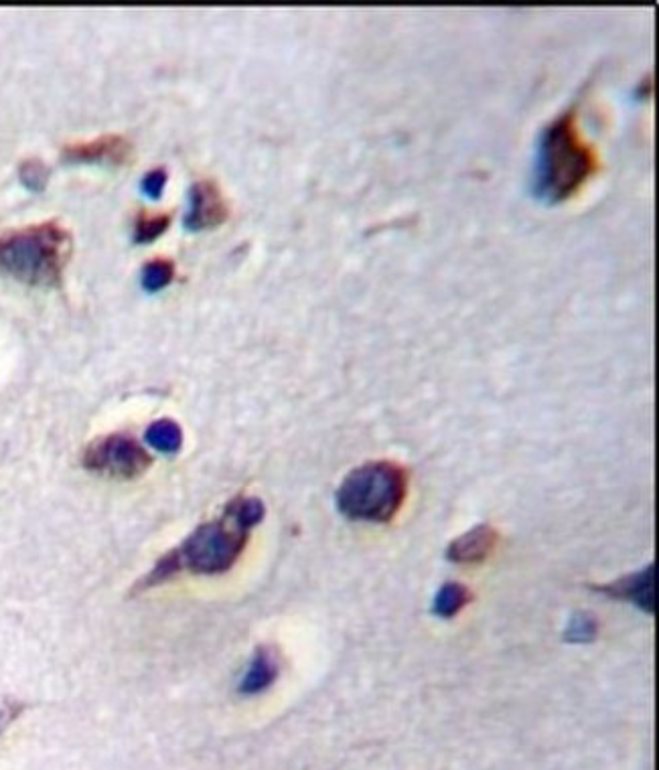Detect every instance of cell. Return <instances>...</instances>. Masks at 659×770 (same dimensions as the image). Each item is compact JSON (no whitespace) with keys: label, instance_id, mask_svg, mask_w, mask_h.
<instances>
[{"label":"cell","instance_id":"13","mask_svg":"<svg viewBox=\"0 0 659 770\" xmlns=\"http://www.w3.org/2000/svg\"><path fill=\"white\" fill-rule=\"evenodd\" d=\"M175 276V266L165 258H156L142 268V288L146 293H158L167 288Z\"/></svg>","mask_w":659,"mask_h":770},{"label":"cell","instance_id":"16","mask_svg":"<svg viewBox=\"0 0 659 770\" xmlns=\"http://www.w3.org/2000/svg\"><path fill=\"white\" fill-rule=\"evenodd\" d=\"M19 177H21V182L31 191H42L47 185V179H49V170L39 158H28L21 165Z\"/></svg>","mask_w":659,"mask_h":770},{"label":"cell","instance_id":"2","mask_svg":"<svg viewBox=\"0 0 659 770\" xmlns=\"http://www.w3.org/2000/svg\"><path fill=\"white\" fill-rule=\"evenodd\" d=\"M599 170V154L576 122L575 112L558 116L538 137L533 156V196L544 203L575 197Z\"/></svg>","mask_w":659,"mask_h":770},{"label":"cell","instance_id":"10","mask_svg":"<svg viewBox=\"0 0 659 770\" xmlns=\"http://www.w3.org/2000/svg\"><path fill=\"white\" fill-rule=\"evenodd\" d=\"M281 665H279V655L272 647H258L254 653L252 661L248 665V670L244 673V679L239 684V691L246 696L260 694L268 687L272 686L279 677Z\"/></svg>","mask_w":659,"mask_h":770},{"label":"cell","instance_id":"11","mask_svg":"<svg viewBox=\"0 0 659 770\" xmlns=\"http://www.w3.org/2000/svg\"><path fill=\"white\" fill-rule=\"evenodd\" d=\"M471 601H473V594L464 584L447 582L436 592L433 613L440 618H452V616L459 615Z\"/></svg>","mask_w":659,"mask_h":770},{"label":"cell","instance_id":"12","mask_svg":"<svg viewBox=\"0 0 659 770\" xmlns=\"http://www.w3.org/2000/svg\"><path fill=\"white\" fill-rule=\"evenodd\" d=\"M144 438H146L149 447H153V449L163 452V454H175L183 447L181 426L177 422L168 420V418L151 424Z\"/></svg>","mask_w":659,"mask_h":770},{"label":"cell","instance_id":"9","mask_svg":"<svg viewBox=\"0 0 659 770\" xmlns=\"http://www.w3.org/2000/svg\"><path fill=\"white\" fill-rule=\"evenodd\" d=\"M497 542L499 533L492 525H478L450 542L447 558L455 564H479L492 556Z\"/></svg>","mask_w":659,"mask_h":770},{"label":"cell","instance_id":"7","mask_svg":"<svg viewBox=\"0 0 659 770\" xmlns=\"http://www.w3.org/2000/svg\"><path fill=\"white\" fill-rule=\"evenodd\" d=\"M227 203L213 181H197L189 191V211L185 217V227L191 232L211 229L227 220Z\"/></svg>","mask_w":659,"mask_h":770},{"label":"cell","instance_id":"15","mask_svg":"<svg viewBox=\"0 0 659 770\" xmlns=\"http://www.w3.org/2000/svg\"><path fill=\"white\" fill-rule=\"evenodd\" d=\"M599 632V623L589 613H578L570 618V625L566 629V641L570 643H590Z\"/></svg>","mask_w":659,"mask_h":770},{"label":"cell","instance_id":"18","mask_svg":"<svg viewBox=\"0 0 659 770\" xmlns=\"http://www.w3.org/2000/svg\"><path fill=\"white\" fill-rule=\"evenodd\" d=\"M21 712H23V706H21V703H13V701L0 703V734L13 724Z\"/></svg>","mask_w":659,"mask_h":770},{"label":"cell","instance_id":"14","mask_svg":"<svg viewBox=\"0 0 659 770\" xmlns=\"http://www.w3.org/2000/svg\"><path fill=\"white\" fill-rule=\"evenodd\" d=\"M168 224H170L168 215H163V213H158V215L142 213L141 217L137 220V225H134V241L137 244L155 241L167 232Z\"/></svg>","mask_w":659,"mask_h":770},{"label":"cell","instance_id":"6","mask_svg":"<svg viewBox=\"0 0 659 770\" xmlns=\"http://www.w3.org/2000/svg\"><path fill=\"white\" fill-rule=\"evenodd\" d=\"M132 158V144L125 137L108 134L94 141L75 142L63 149V161L78 165H127Z\"/></svg>","mask_w":659,"mask_h":770},{"label":"cell","instance_id":"4","mask_svg":"<svg viewBox=\"0 0 659 770\" xmlns=\"http://www.w3.org/2000/svg\"><path fill=\"white\" fill-rule=\"evenodd\" d=\"M408 473L393 461L365 462L343 478L336 493L337 509L351 521L388 523L404 504Z\"/></svg>","mask_w":659,"mask_h":770},{"label":"cell","instance_id":"8","mask_svg":"<svg viewBox=\"0 0 659 770\" xmlns=\"http://www.w3.org/2000/svg\"><path fill=\"white\" fill-rule=\"evenodd\" d=\"M654 570H656V566L649 564L644 570H639L635 574L623 576V578L613 580L603 587H597V590L603 592L604 596L627 601L646 613H654V604H656L654 601V589H656Z\"/></svg>","mask_w":659,"mask_h":770},{"label":"cell","instance_id":"5","mask_svg":"<svg viewBox=\"0 0 659 770\" xmlns=\"http://www.w3.org/2000/svg\"><path fill=\"white\" fill-rule=\"evenodd\" d=\"M151 464V454L128 435L102 436L90 442L84 452L87 471L114 478H137L144 475Z\"/></svg>","mask_w":659,"mask_h":770},{"label":"cell","instance_id":"1","mask_svg":"<svg viewBox=\"0 0 659 770\" xmlns=\"http://www.w3.org/2000/svg\"><path fill=\"white\" fill-rule=\"evenodd\" d=\"M264 516L267 507L258 497H234L220 518L201 523L179 546L156 561L155 568L139 580L134 592L158 587L181 572L213 576L232 570L248 546L250 533Z\"/></svg>","mask_w":659,"mask_h":770},{"label":"cell","instance_id":"3","mask_svg":"<svg viewBox=\"0 0 659 770\" xmlns=\"http://www.w3.org/2000/svg\"><path fill=\"white\" fill-rule=\"evenodd\" d=\"M70 232L57 222L0 234V272L28 286H59L70 260Z\"/></svg>","mask_w":659,"mask_h":770},{"label":"cell","instance_id":"17","mask_svg":"<svg viewBox=\"0 0 659 770\" xmlns=\"http://www.w3.org/2000/svg\"><path fill=\"white\" fill-rule=\"evenodd\" d=\"M165 187H167V170L165 168H153L151 173L144 175L141 182L142 193L153 201L161 199Z\"/></svg>","mask_w":659,"mask_h":770}]
</instances>
